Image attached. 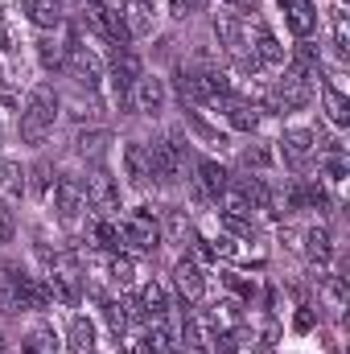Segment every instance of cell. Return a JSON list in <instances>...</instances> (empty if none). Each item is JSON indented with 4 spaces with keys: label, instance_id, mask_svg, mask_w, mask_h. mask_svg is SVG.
I'll use <instances>...</instances> for the list:
<instances>
[{
    "label": "cell",
    "instance_id": "15",
    "mask_svg": "<svg viewBox=\"0 0 350 354\" xmlns=\"http://www.w3.org/2000/svg\"><path fill=\"white\" fill-rule=\"evenodd\" d=\"M280 8H284V25L293 29V37H309L313 33V25H317L313 0H284Z\"/></svg>",
    "mask_w": 350,
    "mask_h": 354
},
{
    "label": "cell",
    "instance_id": "34",
    "mask_svg": "<svg viewBox=\"0 0 350 354\" xmlns=\"http://www.w3.org/2000/svg\"><path fill=\"white\" fill-rule=\"evenodd\" d=\"M185 124H190V128H194L202 140H210V145H227V136H219V132H214V128H210V124H206L198 111H194V107H185Z\"/></svg>",
    "mask_w": 350,
    "mask_h": 354
},
{
    "label": "cell",
    "instance_id": "41",
    "mask_svg": "<svg viewBox=\"0 0 350 354\" xmlns=\"http://www.w3.org/2000/svg\"><path fill=\"white\" fill-rule=\"evenodd\" d=\"M313 326H317V313H313L309 305H301V309H297V317H293V330H297V334H309Z\"/></svg>",
    "mask_w": 350,
    "mask_h": 354
},
{
    "label": "cell",
    "instance_id": "19",
    "mask_svg": "<svg viewBox=\"0 0 350 354\" xmlns=\"http://www.w3.org/2000/svg\"><path fill=\"white\" fill-rule=\"evenodd\" d=\"M21 8L37 29H58L62 25V4L58 0H21Z\"/></svg>",
    "mask_w": 350,
    "mask_h": 354
},
{
    "label": "cell",
    "instance_id": "38",
    "mask_svg": "<svg viewBox=\"0 0 350 354\" xmlns=\"http://www.w3.org/2000/svg\"><path fill=\"white\" fill-rule=\"evenodd\" d=\"M37 58H42L46 71H58V66L66 62V50H58L54 41H37Z\"/></svg>",
    "mask_w": 350,
    "mask_h": 354
},
{
    "label": "cell",
    "instance_id": "50",
    "mask_svg": "<svg viewBox=\"0 0 350 354\" xmlns=\"http://www.w3.org/2000/svg\"><path fill=\"white\" fill-rule=\"evenodd\" d=\"M21 354H33V351H29V346H25V351H21Z\"/></svg>",
    "mask_w": 350,
    "mask_h": 354
},
{
    "label": "cell",
    "instance_id": "49",
    "mask_svg": "<svg viewBox=\"0 0 350 354\" xmlns=\"http://www.w3.org/2000/svg\"><path fill=\"white\" fill-rule=\"evenodd\" d=\"M0 354H4V338H0Z\"/></svg>",
    "mask_w": 350,
    "mask_h": 354
},
{
    "label": "cell",
    "instance_id": "24",
    "mask_svg": "<svg viewBox=\"0 0 350 354\" xmlns=\"http://www.w3.org/2000/svg\"><path fill=\"white\" fill-rule=\"evenodd\" d=\"M305 256L317 260V264H326V260L334 256V239H330L326 227H309V231H305Z\"/></svg>",
    "mask_w": 350,
    "mask_h": 354
},
{
    "label": "cell",
    "instance_id": "11",
    "mask_svg": "<svg viewBox=\"0 0 350 354\" xmlns=\"http://www.w3.org/2000/svg\"><path fill=\"white\" fill-rule=\"evenodd\" d=\"M194 174H198V189H202L206 198H214V202H219V198L227 194V185H231V174H227L214 157H198V161H194Z\"/></svg>",
    "mask_w": 350,
    "mask_h": 354
},
{
    "label": "cell",
    "instance_id": "7",
    "mask_svg": "<svg viewBox=\"0 0 350 354\" xmlns=\"http://www.w3.org/2000/svg\"><path fill=\"white\" fill-rule=\"evenodd\" d=\"M214 33H219L223 50H227L231 58H239V54H248V50H252V41H248V29H243L239 12H231V8L214 12Z\"/></svg>",
    "mask_w": 350,
    "mask_h": 354
},
{
    "label": "cell",
    "instance_id": "26",
    "mask_svg": "<svg viewBox=\"0 0 350 354\" xmlns=\"http://www.w3.org/2000/svg\"><path fill=\"white\" fill-rule=\"evenodd\" d=\"M0 194L4 198H21L25 194V169L17 161H0Z\"/></svg>",
    "mask_w": 350,
    "mask_h": 354
},
{
    "label": "cell",
    "instance_id": "6",
    "mask_svg": "<svg viewBox=\"0 0 350 354\" xmlns=\"http://www.w3.org/2000/svg\"><path fill=\"white\" fill-rule=\"evenodd\" d=\"M165 103H169V87H165V79H157V75H140V79L132 83V111H140V115H157V111H165Z\"/></svg>",
    "mask_w": 350,
    "mask_h": 354
},
{
    "label": "cell",
    "instance_id": "17",
    "mask_svg": "<svg viewBox=\"0 0 350 354\" xmlns=\"http://www.w3.org/2000/svg\"><path fill=\"white\" fill-rule=\"evenodd\" d=\"M174 87H177V95H181V103H210V91L202 87L198 71H194V66H185V62L174 71Z\"/></svg>",
    "mask_w": 350,
    "mask_h": 354
},
{
    "label": "cell",
    "instance_id": "20",
    "mask_svg": "<svg viewBox=\"0 0 350 354\" xmlns=\"http://www.w3.org/2000/svg\"><path fill=\"white\" fill-rule=\"evenodd\" d=\"M194 235V227H190V214L174 206V210H165V223H161V239L165 243H177V248H185V239Z\"/></svg>",
    "mask_w": 350,
    "mask_h": 354
},
{
    "label": "cell",
    "instance_id": "13",
    "mask_svg": "<svg viewBox=\"0 0 350 354\" xmlns=\"http://www.w3.org/2000/svg\"><path fill=\"white\" fill-rule=\"evenodd\" d=\"M248 41H252V50H256V58H260L264 66H284V62H288V54H284V46L276 41V33H272L268 25H260V21L252 25V37H248Z\"/></svg>",
    "mask_w": 350,
    "mask_h": 354
},
{
    "label": "cell",
    "instance_id": "46",
    "mask_svg": "<svg viewBox=\"0 0 350 354\" xmlns=\"http://www.w3.org/2000/svg\"><path fill=\"white\" fill-rule=\"evenodd\" d=\"M181 4H185V0H174V8H181Z\"/></svg>",
    "mask_w": 350,
    "mask_h": 354
},
{
    "label": "cell",
    "instance_id": "28",
    "mask_svg": "<svg viewBox=\"0 0 350 354\" xmlns=\"http://www.w3.org/2000/svg\"><path fill=\"white\" fill-rule=\"evenodd\" d=\"M95 351V326L87 317H75L71 322V354H91Z\"/></svg>",
    "mask_w": 350,
    "mask_h": 354
},
{
    "label": "cell",
    "instance_id": "45",
    "mask_svg": "<svg viewBox=\"0 0 350 354\" xmlns=\"http://www.w3.org/2000/svg\"><path fill=\"white\" fill-rule=\"evenodd\" d=\"M231 12H256V0H227Z\"/></svg>",
    "mask_w": 350,
    "mask_h": 354
},
{
    "label": "cell",
    "instance_id": "9",
    "mask_svg": "<svg viewBox=\"0 0 350 354\" xmlns=\"http://www.w3.org/2000/svg\"><path fill=\"white\" fill-rule=\"evenodd\" d=\"M83 189H87V202L99 214H116L120 210V185H116V177L107 174V169H95Z\"/></svg>",
    "mask_w": 350,
    "mask_h": 354
},
{
    "label": "cell",
    "instance_id": "3",
    "mask_svg": "<svg viewBox=\"0 0 350 354\" xmlns=\"http://www.w3.org/2000/svg\"><path fill=\"white\" fill-rule=\"evenodd\" d=\"M66 75L79 83V87H87V91H95L99 83H103V62H99V54L95 50H87L75 33H71V41H66Z\"/></svg>",
    "mask_w": 350,
    "mask_h": 354
},
{
    "label": "cell",
    "instance_id": "25",
    "mask_svg": "<svg viewBox=\"0 0 350 354\" xmlns=\"http://www.w3.org/2000/svg\"><path fill=\"white\" fill-rule=\"evenodd\" d=\"M145 338H149L153 354H177V338H174V330L165 326V317H161V322H149Z\"/></svg>",
    "mask_w": 350,
    "mask_h": 354
},
{
    "label": "cell",
    "instance_id": "39",
    "mask_svg": "<svg viewBox=\"0 0 350 354\" xmlns=\"http://www.w3.org/2000/svg\"><path fill=\"white\" fill-rule=\"evenodd\" d=\"M132 276H136V272H132V260H124V256H116V260H111V280H116L120 288H128V284H132Z\"/></svg>",
    "mask_w": 350,
    "mask_h": 354
},
{
    "label": "cell",
    "instance_id": "42",
    "mask_svg": "<svg viewBox=\"0 0 350 354\" xmlns=\"http://www.w3.org/2000/svg\"><path fill=\"white\" fill-rule=\"evenodd\" d=\"M322 169H326L330 181H342V177H347V157H342V153H334V157H326V165H322Z\"/></svg>",
    "mask_w": 350,
    "mask_h": 354
},
{
    "label": "cell",
    "instance_id": "31",
    "mask_svg": "<svg viewBox=\"0 0 350 354\" xmlns=\"http://www.w3.org/2000/svg\"><path fill=\"white\" fill-rule=\"evenodd\" d=\"M272 161H276V157H272L268 145H248V149L239 153V165H243V169H272Z\"/></svg>",
    "mask_w": 350,
    "mask_h": 354
},
{
    "label": "cell",
    "instance_id": "4",
    "mask_svg": "<svg viewBox=\"0 0 350 354\" xmlns=\"http://www.w3.org/2000/svg\"><path fill=\"white\" fill-rule=\"evenodd\" d=\"M145 71H140V58L132 54V50H116V58H111V95H116V107L120 111H132V83L140 79Z\"/></svg>",
    "mask_w": 350,
    "mask_h": 354
},
{
    "label": "cell",
    "instance_id": "43",
    "mask_svg": "<svg viewBox=\"0 0 350 354\" xmlns=\"http://www.w3.org/2000/svg\"><path fill=\"white\" fill-rule=\"evenodd\" d=\"M120 342H124V351H128V354H153V346H149V338H145V334H132V338L124 334Z\"/></svg>",
    "mask_w": 350,
    "mask_h": 354
},
{
    "label": "cell",
    "instance_id": "29",
    "mask_svg": "<svg viewBox=\"0 0 350 354\" xmlns=\"http://www.w3.org/2000/svg\"><path fill=\"white\" fill-rule=\"evenodd\" d=\"M219 223H223V231L235 235V239H256V223H252V214H219Z\"/></svg>",
    "mask_w": 350,
    "mask_h": 354
},
{
    "label": "cell",
    "instance_id": "33",
    "mask_svg": "<svg viewBox=\"0 0 350 354\" xmlns=\"http://www.w3.org/2000/svg\"><path fill=\"white\" fill-rule=\"evenodd\" d=\"M210 322H214V326H231V330H235V326L243 322L239 301H219V305H214V313H210Z\"/></svg>",
    "mask_w": 350,
    "mask_h": 354
},
{
    "label": "cell",
    "instance_id": "8",
    "mask_svg": "<svg viewBox=\"0 0 350 354\" xmlns=\"http://www.w3.org/2000/svg\"><path fill=\"white\" fill-rule=\"evenodd\" d=\"M50 194H54V210H58L62 223H75V218L87 210V189H83V181H75V177H62Z\"/></svg>",
    "mask_w": 350,
    "mask_h": 354
},
{
    "label": "cell",
    "instance_id": "5",
    "mask_svg": "<svg viewBox=\"0 0 350 354\" xmlns=\"http://www.w3.org/2000/svg\"><path fill=\"white\" fill-rule=\"evenodd\" d=\"M309 95H313V83H309L297 66H284V79L276 83L268 107H276V111H301V107L309 103Z\"/></svg>",
    "mask_w": 350,
    "mask_h": 354
},
{
    "label": "cell",
    "instance_id": "36",
    "mask_svg": "<svg viewBox=\"0 0 350 354\" xmlns=\"http://www.w3.org/2000/svg\"><path fill=\"white\" fill-rule=\"evenodd\" d=\"M322 292H326L330 309H342V305H347V284H342V276H326V280H322Z\"/></svg>",
    "mask_w": 350,
    "mask_h": 354
},
{
    "label": "cell",
    "instance_id": "2",
    "mask_svg": "<svg viewBox=\"0 0 350 354\" xmlns=\"http://www.w3.org/2000/svg\"><path fill=\"white\" fill-rule=\"evenodd\" d=\"M120 243H128L132 252H145V256H153L157 248H161V223L153 218V210H132L128 214V223L120 227Z\"/></svg>",
    "mask_w": 350,
    "mask_h": 354
},
{
    "label": "cell",
    "instance_id": "44",
    "mask_svg": "<svg viewBox=\"0 0 350 354\" xmlns=\"http://www.w3.org/2000/svg\"><path fill=\"white\" fill-rule=\"evenodd\" d=\"M227 288H231V292H239L243 301H252V297H256V284H248V280H239V276H231V272H227Z\"/></svg>",
    "mask_w": 350,
    "mask_h": 354
},
{
    "label": "cell",
    "instance_id": "37",
    "mask_svg": "<svg viewBox=\"0 0 350 354\" xmlns=\"http://www.w3.org/2000/svg\"><path fill=\"white\" fill-rule=\"evenodd\" d=\"M334 50L347 58L350 54V25H347V12L342 8H334Z\"/></svg>",
    "mask_w": 350,
    "mask_h": 354
},
{
    "label": "cell",
    "instance_id": "18",
    "mask_svg": "<svg viewBox=\"0 0 350 354\" xmlns=\"http://www.w3.org/2000/svg\"><path fill=\"white\" fill-rule=\"evenodd\" d=\"M46 292H50V301H58V305H79V284H75V276L62 272V268H50Z\"/></svg>",
    "mask_w": 350,
    "mask_h": 354
},
{
    "label": "cell",
    "instance_id": "12",
    "mask_svg": "<svg viewBox=\"0 0 350 354\" xmlns=\"http://www.w3.org/2000/svg\"><path fill=\"white\" fill-rule=\"evenodd\" d=\"M174 284L181 288V301H202V292H206V276H202V268L198 260H190V256H181L174 264Z\"/></svg>",
    "mask_w": 350,
    "mask_h": 354
},
{
    "label": "cell",
    "instance_id": "27",
    "mask_svg": "<svg viewBox=\"0 0 350 354\" xmlns=\"http://www.w3.org/2000/svg\"><path fill=\"white\" fill-rule=\"evenodd\" d=\"M91 243H95V248H103V252H120V227H116L111 218L91 223Z\"/></svg>",
    "mask_w": 350,
    "mask_h": 354
},
{
    "label": "cell",
    "instance_id": "35",
    "mask_svg": "<svg viewBox=\"0 0 350 354\" xmlns=\"http://www.w3.org/2000/svg\"><path fill=\"white\" fill-rule=\"evenodd\" d=\"M29 177H33V189H37V194H50V189H54V185H58V181H54V165H50V161H37V165H33V169H29Z\"/></svg>",
    "mask_w": 350,
    "mask_h": 354
},
{
    "label": "cell",
    "instance_id": "22",
    "mask_svg": "<svg viewBox=\"0 0 350 354\" xmlns=\"http://www.w3.org/2000/svg\"><path fill=\"white\" fill-rule=\"evenodd\" d=\"M107 145H111V132L107 128H91V132H79L75 136V153L87 157V161H99L107 153Z\"/></svg>",
    "mask_w": 350,
    "mask_h": 354
},
{
    "label": "cell",
    "instance_id": "21",
    "mask_svg": "<svg viewBox=\"0 0 350 354\" xmlns=\"http://www.w3.org/2000/svg\"><path fill=\"white\" fill-rule=\"evenodd\" d=\"M322 103H326V115H330V124L347 128V124H350V99L342 95V87H334V83H322Z\"/></svg>",
    "mask_w": 350,
    "mask_h": 354
},
{
    "label": "cell",
    "instance_id": "23",
    "mask_svg": "<svg viewBox=\"0 0 350 354\" xmlns=\"http://www.w3.org/2000/svg\"><path fill=\"white\" fill-rule=\"evenodd\" d=\"M136 301H140V309H145V317H149V322H161V317L169 313V301H165V288H161L157 280H149V284L140 288V297H136Z\"/></svg>",
    "mask_w": 350,
    "mask_h": 354
},
{
    "label": "cell",
    "instance_id": "30",
    "mask_svg": "<svg viewBox=\"0 0 350 354\" xmlns=\"http://www.w3.org/2000/svg\"><path fill=\"white\" fill-rule=\"evenodd\" d=\"M103 317H107V326H111V334H116V338H124V334H128V326H132V322H128V305H124V301H103Z\"/></svg>",
    "mask_w": 350,
    "mask_h": 354
},
{
    "label": "cell",
    "instance_id": "10",
    "mask_svg": "<svg viewBox=\"0 0 350 354\" xmlns=\"http://www.w3.org/2000/svg\"><path fill=\"white\" fill-rule=\"evenodd\" d=\"M313 132L309 128H288L280 136V153H284V165L288 169H309V157H313Z\"/></svg>",
    "mask_w": 350,
    "mask_h": 354
},
{
    "label": "cell",
    "instance_id": "14",
    "mask_svg": "<svg viewBox=\"0 0 350 354\" xmlns=\"http://www.w3.org/2000/svg\"><path fill=\"white\" fill-rule=\"evenodd\" d=\"M219 107L227 111V124H231V128H239V132H256V128H260L256 103H248V99H239V95H227V99H219Z\"/></svg>",
    "mask_w": 350,
    "mask_h": 354
},
{
    "label": "cell",
    "instance_id": "47",
    "mask_svg": "<svg viewBox=\"0 0 350 354\" xmlns=\"http://www.w3.org/2000/svg\"><path fill=\"white\" fill-rule=\"evenodd\" d=\"M185 354H206V351H185Z\"/></svg>",
    "mask_w": 350,
    "mask_h": 354
},
{
    "label": "cell",
    "instance_id": "48",
    "mask_svg": "<svg viewBox=\"0 0 350 354\" xmlns=\"http://www.w3.org/2000/svg\"><path fill=\"white\" fill-rule=\"evenodd\" d=\"M0 83H4V66H0Z\"/></svg>",
    "mask_w": 350,
    "mask_h": 354
},
{
    "label": "cell",
    "instance_id": "16",
    "mask_svg": "<svg viewBox=\"0 0 350 354\" xmlns=\"http://www.w3.org/2000/svg\"><path fill=\"white\" fill-rule=\"evenodd\" d=\"M124 174L132 185H149V174H153V165H149V145H140V140H128L124 145Z\"/></svg>",
    "mask_w": 350,
    "mask_h": 354
},
{
    "label": "cell",
    "instance_id": "32",
    "mask_svg": "<svg viewBox=\"0 0 350 354\" xmlns=\"http://www.w3.org/2000/svg\"><path fill=\"white\" fill-rule=\"evenodd\" d=\"M33 354H58V334L50 330V326H42V330H33L29 334V342H25Z\"/></svg>",
    "mask_w": 350,
    "mask_h": 354
},
{
    "label": "cell",
    "instance_id": "1",
    "mask_svg": "<svg viewBox=\"0 0 350 354\" xmlns=\"http://www.w3.org/2000/svg\"><path fill=\"white\" fill-rule=\"evenodd\" d=\"M54 120H58V95L50 87H37L29 95L25 111H21V140H25V145H42V140L50 136Z\"/></svg>",
    "mask_w": 350,
    "mask_h": 354
},
{
    "label": "cell",
    "instance_id": "40",
    "mask_svg": "<svg viewBox=\"0 0 350 354\" xmlns=\"http://www.w3.org/2000/svg\"><path fill=\"white\" fill-rule=\"evenodd\" d=\"M17 235V214L8 210V202H0V243H12Z\"/></svg>",
    "mask_w": 350,
    "mask_h": 354
}]
</instances>
